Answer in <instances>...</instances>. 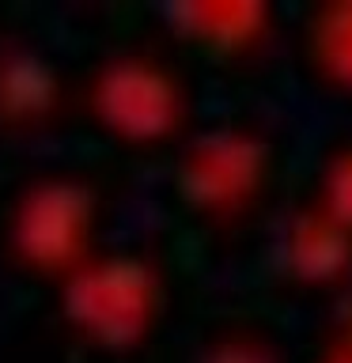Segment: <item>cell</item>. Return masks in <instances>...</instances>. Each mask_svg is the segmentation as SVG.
Returning a JSON list of instances; mask_svg holds the SVG:
<instances>
[{"instance_id": "1", "label": "cell", "mask_w": 352, "mask_h": 363, "mask_svg": "<svg viewBox=\"0 0 352 363\" xmlns=\"http://www.w3.org/2000/svg\"><path fill=\"white\" fill-rule=\"evenodd\" d=\"M61 311L68 325L91 345L125 352L152 333L163 314V284L136 254L87 257L61 284Z\"/></svg>"}, {"instance_id": "2", "label": "cell", "mask_w": 352, "mask_h": 363, "mask_svg": "<svg viewBox=\"0 0 352 363\" xmlns=\"http://www.w3.org/2000/svg\"><path fill=\"white\" fill-rule=\"evenodd\" d=\"M99 197L84 178H38L16 201L8 242L27 269L68 277L91 254Z\"/></svg>"}, {"instance_id": "3", "label": "cell", "mask_w": 352, "mask_h": 363, "mask_svg": "<svg viewBox=\"0 0 352 363\" xmlns=\"http://www.w3.org/2000/svg\"><path fill=\"white\" fill-rule=\"evenodd\" d=\"M273 147L243 125H216L186 144L175 167V193L201 216H235L265 189Z\"/></svg>"}, {"instance_id": "4", "label": "cell", "mask_w": 352, "mask_h": 363, "mask_svg": "<svg viewBox=\"0 0 352 363\" xmlns=\"http://www.w3.org/2000/svg\"><path fill=\"white\" fill-rule=\"evenodd\" d=\"M87 102L102 129L129 144L167 140L186 118V91L178 76L148 53H118L102 61Z\"/></svg>"}, {"instance_id": "5", "label": "cell", "mask_w": 352, "mask_h": 363, "mask_svg": "<svg viewBox=\"0 0 352 363\" xmlns=\"http://www.w3.org/2000/svg\"><path fill=\"white\" fill-rule=\"evenodd\" d=\"M178 42L204 57H235L250 50L269 23V8L258 0H182L159 8Z\"/></svg>"}, {"instance_id": "6", "label": "cell", "mask_w": 352, "mask_h": 363, "mask_svg": "<svg viewBox=\"0 0 352 363\" xmlns=\"http://www.w3.org/2000/svg\"><path fill=\"white\" fill-rule=\"evenodd\" d=\"M280 265L292 280L326 288L352 272V231L322 208H303L292 216L280 238Z\"/></svg>"}, {"instance_id": "7", "label": "cell", "mask_w": 352, "mask_h": 363, "mask_svg": "<svg viewBox=\"0 0 352 363\" xmlns=\"http://www.w3.org/2000/svg\"><path fill=\"white\" fill-rule=\"evenodd\" d=\"M61 99V76L50 57L16 45L0 53V118L8 125L38 121Z\"/></svg>"}, {"instance_id": "8", "label": "cell", "mask_w": 352, "mask_h": 363, "mask_svg": "<svg viewBox=\"0 0 352 363\" xmlns=\"http://www.w3.org/2000/svg\"><path fill=\"white\" fill-rule=\"evenodd\" d=\"M307 50L329 84L352 91V0H329L314 11Z\"/></svg>"}, {"instance_id": "9", "label": "cell", "mask_w": 352, "mask_h": 363, "mask_svg": "<svg viewBox=\"0 0 352 363\" xmlns=\"http://www.w3.org/2000/svg\"><path fill=\"white\" fill-rule=\"evenodd\" d=\"M318 208L352 231V144L337 147L326 159L322 186H318Z\"/></svg>"}, {"instance_id": "10", "label": "cell", "mask_w": 352, "mask_h": 363, "mask_svg": "<svg viewBox=\"0 0 352 363\" xmlns=\"http://www.w3.org/2000/svg\"><path fill=\"white\" fill-rule=\"evenodd\" d=\"M201 363H280V356H277V348L265 345L261 337L227 333V337H216L212 345L201 352Z\"/></svg>"}, {"instance_id": "11", "label": "cell", "mask_w": 352, "mask_h": 363, "mask_svg": "<svg viewBox=\"0 0 352 363\" xmlns=\"http://www.w3.org/2000/svg\"><path fill=\"white\" fill-rule=\"evenodd\" d=\"M318 363H352V345L348 340H337V345H329L322 356H318Z\"/></svg>"}, {"instance_id": "12", "label": "cell", "mask_w": 352, "mask_h": 363, "mask_svg": "<svg viewBox=\"0 0 352 363\" xmlns=\"http://www.w3.org/2000/svg\"><path fill=\"white\" fill-rule=\"evenodd\" d=\"M341 340H348V345H352V306H348V314H345V333H341Z\"/></svg>"}]
</instances>
